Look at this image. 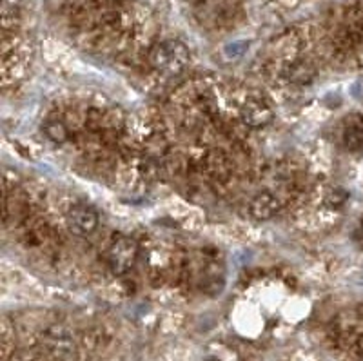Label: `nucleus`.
Returning a JSON list of instances; mask_svg holds the SVG:
<instances>
[{
	"instance_id": "f257e3e1",
	"label": "nucleus",
	"mask_w": 363,
	"mask_h": 361,
	"mask_svg": "<svg viewBox=\"0 0 363 361\" xmlns=\"http://www.w3.org/2000/svg\"><path fill=\"white\" fill-rule=\"evenodd\" d=\"M155 71L162 74H178L189 64V50L180 40H164L151 48L147 57Z\"/></svg>"
},
{
	"instance_id": "0eeeda50",
	"label": "nucleus",
	"mask_w": 363,
	"mask_h": 361,
	"mask_svg": "<svg viewBox=\"0 0 363 361\" xmlns=\"http://www.w3.org/2000/svg\"><path fill=\"white\" fill-rule=\"evenodd\" d=\"M343 144L351 151L363 149V116L352 115L347 118L345 128H343Z\"/></svg>"
},
{
	"instance_id": "20e7f679",
	"label": "nucleus",
	"mask_w": 363,
	"mask_h": 361,
	"mask_svg": "<svg viewBox=\"0 0 363 361\" xmlns=\"http://www.w3.org/2000/svg\"><path fill=\"white\" fill-rule=\"evenodd\" d=\"M199 21L207 28H220L231 21V2L229 0H203L199 6Z\"/></svg>"
},
{
	"instance_id": "1a4fd4ad",
	"label": "nucleus",
	"mask_w": 363,
	"mask_h": 361,
	"mask_svg": "<svg viewBox=\"0 0 363 361\" xmlns=\"http://www.w3.org/2000/svg\"><path fill=\"white\" fill-rule=\"evenodd\" d=\"M314 77H316V70L306 60L294 62L289 71H287V78L296 84H309L313 82Z\"/></svg>"
},
{
	"instance_id": "423d86ee",
	"label": "nucleus",
	"mask_w": 363,
	"mask_h": 361,
	"mask_svg": "<svg viewBox=\"0 0 363 361\" xmlns=\"http://www.w3.org/2000/svg\"><path fill=\"white\" fill-rule=\"evenodd\" d=\"M280 211V201L272 193H260L252 198L251 206H249V213L255 220H269Z\"/></svg>"
},
{
	"instance_id": "7ed1b4c3",
	"label": "nucleus",
	"mask_w": 363,
	"mask_h": 361,
	"mask_svg": "<svg viewBox=\"0 0 363 361\" xmlns=\"http://www.w3.org/2000/svg\"><path fill=\"white\" fill-rule=\"evenodd\" d=\"M67 226L79 236H89L99 227V213L87 204H77L67 213Z\"/></svg>"
},
{
	"instance_id": "f03ea898",
	"label": "nucleus",
	"mask_w": 363,
	"mask_h": 361,
	"mask_svg": "<svg viewBox=\"0 0 363 361\" xmlns=\"http://www.w3.org/2000/svg\"><path fill=\"white\" fill-rule=\"evenodd\" d=\"M138 258V243L131 236H118L108 249V265L113 274H125L135 267Z\"/></svg>"
},
{
	"instance_id": "9b49d317",
	"label": "nucleus",
	"mask_w": 363,
	"mask_h": 361,
	"mask_svg": "<svg viewBox=\"0 0 363 361\" xmlns=\"http://www.w3.org/2000/svg\"><path fill=\"white\" fill-rule=\"evenodd\" d=\"M362 231H363V222H362Z\"/></svg>"
},
{
	"instance_id": "6e6552de",
	"label": "nucleus",
	"mask_w": 363,
	"mask_h": 361,
	"mask_svg": "<svg viewBox=\"0 0 363 361\" xmlns=\"http://www.w3.org/2000/svg\"><path fill=\"white\" fill-rule=\"evenodd\" d=\"M42 131H44L45 138L53 142V144H64L69 138V131H67L66 123L58 118H48L42 123Z\"/></svg>"
},
{
	"instance_id": "39448f33",
	"label": "nucleus",
	"mask_w": 363,
	"mask_h": 361,
	"mask_svg": "<svg viewBox=\"0 0 363 361\" xmlns=\"http://www.w3.org/2000/svg\"><path fill=\"white\" fill-rule=\"evenodd\" d=\"M240 118L244 123H247L249 128L260 129L271 123L274 113H272L271 106L262 99H249L240 107Z\"/></svg>"
},
{
	"instance_id": "9d476101",
	"label": "nucleus",
	"mask_w": 363,
	"mask_h": 361,
	"mask_svg": "<svg viewBox=\"0 0 363 361\" xmlns=\"http://www.w3.org/2000/svg\"><path fill=\"white\" fill-rule=\"evenodd\" d=\"M347 200H349V193L345 189H333L325 196V206L330 209H340L345 206Z\"/></svg>"
}]
</instances>
